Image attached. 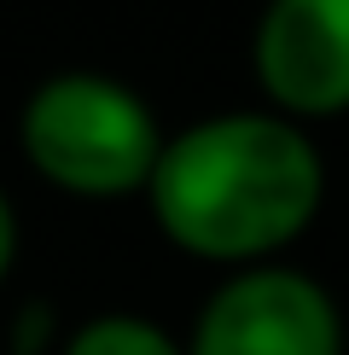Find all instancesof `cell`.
I'll return each instance as SVG.
<instances>
[{
	"label": "cell",
	"mask_w": 349,
	"mask_h": 355,
	"mask_svg": "<svg viewBox=\"0 0 349 355\" xmlns=\"http://www.w3.org/2000/svg\"><path fill=\"white\" fill-rule=\"evenodd\" d=\"M186 355H349L343 309L297 262H256L215 279L186 327Z\"/></svg>",
	"instance_id": "obj_3"
},
{
	"label": "cell",
	"mask_w": 349,
	"mask_h": 355,
	"mask_svg": "<svg viewBox=\"0 0 349 355\" xmlns=\"http://www.w3.org/2000/svg\"><path fill=\"white\" fill-rule=\"evenodd\" d=\"M268 111L291 123L349 116V0H268L251 35Z\"/></svg>",
	"instance_id": "obj_4"
},
{
	"label": "cell",
	"mask_w": 349,
	"mask_h": 355,
	"mask_svg": "<svg viewBox=\"0 0 349 355\" xmlns=\"http://www.w3.org/2000/svg\"><path fill=\"white\" fill-rule=\"evenodd\" d=\"M58 355H186V344L152 315L105 309V315H87L82 327L58 338Z\"/></svg>",
	"instance_id": "obj_5"
},
{
	"label": "cell",
	"mask_w": 349,
	"mask_h": 355,
	"mask_svg": "<svg viewBox=\"0 0 349 355\" xmlns=\"http://www.w3.org/2000/svg\"><path fill=\"white\" fill-rule=\"evenodd\" d=\"M157 233L210 268L285 262L326 204V157L314 135L280 111H215L163 135L145 181Z\"/></svg>",
	"instance_id": "obj_1"
},
{
	"label": "cell",
	"mask_w": 349,
	"mask_h": 355,
	"mask_svg": "<svg viewBox=\"0 0 349 355\" xmlns=\"http://www.w3.org/2000/svg\"><path fill=\"white\" fill-rule=\"evenodd\" d=\"M18 210H12V198H6V187H0V286L12 279V268H18Z\"/></svg>",
	"instance_id": "obj_6"
},
{
	"label": "cell",
	"mask_w": 349,
	"mask_h": 355,
	"mask_svg": "<svg viewBox=\"0 0 349 355\" xmlns=\"http://www.w3.org/2000/svg\"><path fill=\"white\" fill-rule=\"evenodd\" d=\"M18 152L53 192L111 204L145 192L163 152V123L105 70H58L29 87L18 111Z\"/></svg>",
	"instance_id": "obj_2"
}]
</instances>
